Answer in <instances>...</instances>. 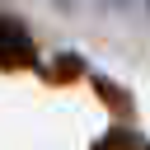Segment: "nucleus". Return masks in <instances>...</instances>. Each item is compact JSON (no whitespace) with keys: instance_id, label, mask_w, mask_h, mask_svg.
Masks as SVG:
<instances>
[{"instance_id":"4","label":"nucleus","mask_w":150,"mask_h":150,"mask_svg":"<svg viewBox=\"0 0 150 150\" xmlns=\"http://www.w3.org/2000/svg\"><path fill=\"white\" fill-rule=\"evenodd\" d=\"M56 5H61V9H70V5H80V0H56Z\"/></svg>"},{"instance_id":"3","label":"nucleus","mask_w":150,"mask_h":150,"mask_svg":"<svg viewBox=\"0 0 150 150\" xmlns=\"http://www.w3.org/2000/svg\"><path fill=\"white\" fill-rule=\"evenodd\" d=\"M94 150H150L141 136H131V131H122V127H112L108 136H98L94 141Z\"/></svg>"},{"instance_id":"5","label":"nucleus","mask_w":150,"mask_h":150,"mask_svg":"<svg viewBox=\"0 0 150 150\" xmlns=\"http://www.w3.org/2000/svg\"><path fill=\"white\" fill-rule=\"evenodd\" d=\"M117 5H131V0H117Z\"/></svg>"},{"instance_id":"1","label":"nucleus","mask_w":150,"mask_h":150,"mask_svg":"<svg viewBox=\"0 0 150 150\" xmlns=\"http://www.w3.org/2000/svg\"><path fill=\"white\" fill-rule=\"evenodd\" d=\"M38 61V38L28 33V23L9 9H0V70H33Z\"/></svg>"},{"instance_id":"2","label":"nucleus","mask_w":150,"mask_h":150,"mask_svg":"<svg viewBox=\"0 0 150 150\" xmlns=\"http://www.w3.org/2000/svg\"><path fill=\"white\" fill-rule=\"evenodd\" d=\"M89 80H94V89L103 94V103H108L117 117H131V112H136V103H131V94H127V89H117V84H112V80H103V75H89Z\"/></svg>"}]
</instances>
